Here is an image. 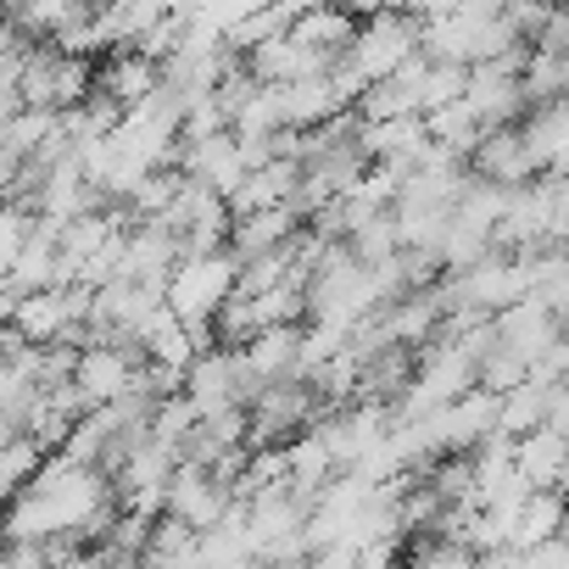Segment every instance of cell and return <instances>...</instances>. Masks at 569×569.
<instances>
[{
    "label": "cell",
    "mask_w": 569,
    "mask_h": 569,
    "mask_svg": "<svg viewBox=\"0 0 569 569\" xmlns=\"http://www.w3.org/2000/svg\"><path fill=\"white\" fill-rule=\"evenodd\" d=\"M419 57V23L408 18V12H397V7H380V12H369V18H358V29H352V40H347V51L336 57V68L358 84V96L369 90V84H380V79H391L402 62H413Z\"/></svg>",
    "instance_id": "cell-1"
},
{
    "label": "cell",
    "mask_w": 569,
    "mask_h": 569,
    "mask_svg": "<svg viewBox=\"0 0 569 569\" xmlns=\"http://www.w3.org/2000/svg\"><path fill=\"white\" fill-rule=\"evenodd\" d=\"M234 257L229 251H184L173 268H168V279H162V308L179 319V325H190V330H207L212 325V313L229 302V291H234Z\"/></svg>",
    "instance_id": "cell-2"
},
{
    "label": "cell",
    "mask_w": 569,
    "mask_h": 569,
    "mask_svg": "<svg viewBox=\"0 0 569 569\" xmlns=\"http://www.w3.org/2000/svg\"><path fill=\"white\" fill-rule=\"evenodd\" d=\"M90 84H96L90 57H68L57 46H29V57L12 79V96H18V107H34V112H68L90 96Z\"/></svg>",
    "instance_id": "cell-3"
},
{
    "label": "cell",
    "mask_w": 569,
    "mask_h": 569,
    "mask_svg": "<svg viewBox=\"0 0 569 569\" xmlns=\"http://www.w3.org/2000/svg\"><path fill=\"white\" fill-rule=\"evenodd\" d=\"M140 369H146L140 347H129V341H84V347L73 352L68 391H73V397H79V408L90 413V408H101V402L123 397V391L134 386V375H140Z\"/></svg>",
    "instance_id": "cell-4"
},
{
    "label": "cell",
    "mask_w": 569,
    "mask_h": 569,
    "mask_svg": "<svg viewBox=\"0 0 569 569\" xmlns=\"http://www.w3.org/2000/svg\"><path fill=\"white\" fill-rule=\"evenodd\" d=\"M463 162H469V179L497 184V190H519V184H530V179H536V168H530V157H525V146H519V129H513V123L486 129Z\"/></svg>",
    "instance_id": "cell-5"
},
{
    "label": "cell",
    "mask_w": 569,
    "mask_h": 569,
    "mask_svg": "<svg viewBox=\"0 0 569 569\" xmlns=\"http://www.w3.org/2000/svg\"><path fill=\"white\" fill-rule=\"evenodd\" d=\"M90 90L129 112V107H140L146 96L162 90V62H151V57H140V51H107V62L96 68V84H90Z\"/></svg>",
    "instance_id": "cell-6"
},
{
    "label": "cell",
    "mask_w": 569,
    "mask_h": 569,
    "mask_svg": "<svg viewBox=\"0 0 569 569\" xmlns=\"http://www.w3.org/2000/svg\"><path fill=\"white\" fill-rule=\"evenodd\" d=\"M513 129H519V146L536 173H563V151H569V107L563 101L525 107V123H513Z\"/></svg>",
    "instance_id": "cell-7"
},
{
    "label": "cell",
    "mask_w": 569,
    "mask_h": 569,
    "mask_svg": "<svg viewBox=\"0 0 569 569\" xmlns=\"http://www.w3.org/2000/svg\"><path fill=\"white\" fill-rule=\"evenodd\" d=\"M352 29H358V18H352L347 7H302V12H297V23L284 29V34H291L302 51H313V57L336 62V57L347 51Z\"/></svg>",
    "instance_id": "cell-8"
},
{
    "label": "cell",
    "mask_w": 569,
    "mask_h": 569,
    "mask_svg": "<svg viewBox=\"0 0 569 569\" xmlns=\"http://www.w3.org/2000/svg\"><path fill=\"white\" fill-rule=\"evenodd\" d=\"M563 84H569V62H563V57H552V51H525V62H519V96H525V107L563 101Z\"/></svg>",
    "instance_id": "cell-9"
},
{
    "label": "cell",
    "mask_w": 569,
    "mask_h": 569,
    "mask_svg": "<svg viewBox=\"0 0 569 569\" xmlns=\"http://www.w3.org/2000/svg\"><path fill=\"white\" fill-rule=\"evenodd\" d=\"M40 463H46V447L34 436H7V441H0V497L29 491V480L40 475Z\"/></svg>",
    "instance_id": "cell-10"
},
{
    "label": "cell",
    "mask_w": 569,
    "mask_h": 569,
    "mask_svg": "<svg viewBox=\"0 0 569 569\" xmlns=\"http://www.w3.org/2000/svg\"><path fill=\"white\" fill-rule=\"evenodd\" d=\"M313 569H358V563H352V547H325L313 558Z\"/></svg>",
    "instance_id": "cell-11"
},
{
    "label": "cell",
    "mask_w": 569,
    "mask_h": 569,
    "mask_svg": "<svg viewBox=\"0 0 569 569\" xmlns=\"http://www.w3.org/2000/svg\"><path fill=\"white\" fill-rule=\"evenodd\" d=\"M23 7H34V0H0V18H18Z\"/></svg>",
    "instance_id": "cell-12"
}]
</instances>
